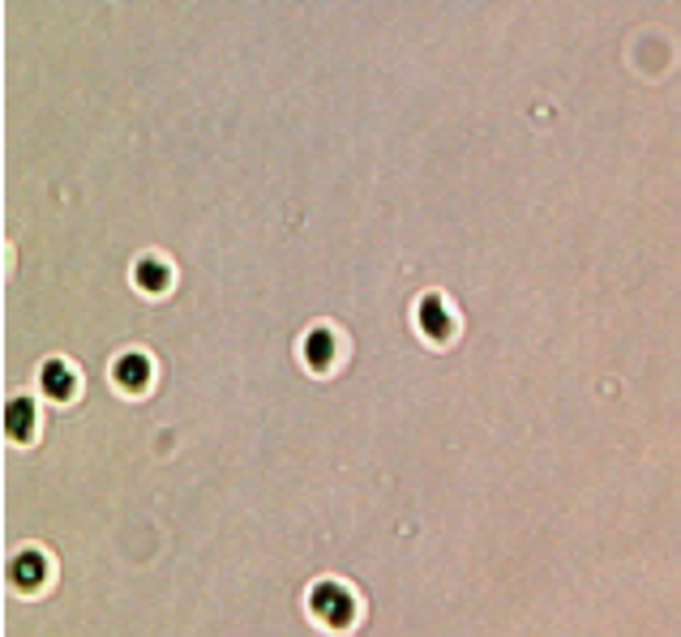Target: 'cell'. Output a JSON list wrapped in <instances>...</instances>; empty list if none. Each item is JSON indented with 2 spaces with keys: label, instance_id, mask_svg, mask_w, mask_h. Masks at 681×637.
Wrapping results in <instances>:
<instances>
[{
  "label": "cell",
  "instance_id": "5",
  "mask_svg": "<svg viewBox=\"0 0 681 637\" xmlns=\"http://www.w3.org/2000/svg\"><path fill=\"white\" fill-rule=\"evenodd\" d=\"M9 428H13V436H26V428H31V407L26 402L9 407Z\"/></svg>",
  "mask_w": 681,
  "mask_h": 637
},
{
  "label": "cell",
  "instance_id": "1",
  "mask_svg": "<svg viewBox=\"0 0 681 637\" xmlns=\"http://www.w3.org/2000/svg\"><path fill=\"white\" fill-rule=\"evenodd\" d=\"M313 607H317V616H326V620H334V624L352 620V599L338 590V586H326V582L313 590Z\"/></svg>",
  "mask_w": 681,
  "mask_h": 637
},
{
  "label": "cell",
  "instance_id": "6",
  "mask_svg": "<svg viewBox=\"0 0 681 637\" xmlns=\"http://www.w3.org/2000/svg\"><path fill=\"white\" fill-rule=\"evenodd\" d=\"M39 565H43V560H39V556H26V560H18V577H26V582H35V577H39V573H43V569H39Z\"/></svg>",
  "mask_w": 681,
  "mask_h": 637
},
{
  "label": "cell",
  "instance_id": "4",
  "mask_svg": "<svg viewBox=\"0 0 681 637\" xmlns=\"http://www.w3.org/2000/svg\"><path fill=\"white\" fill-rule=\"evenodd\" d=\"M420 317H424V325H428V334H445V321H441V308H437V300H424V308H420Z\"/></svg>",
  "mask_w": 681,
  "mask_h": 637
},
{
  "label": "cell",
  "instance_id": "3",
  "mask_svg": "<svg viewBox=\"0 0 681 637\" xmlns=\"http://www.w3.org/2000/svg\"><path fill=\"white\" fill-rule=\"evenodd\" d=\"M116 380L142 385V380H146V359H142V355H129V359H121V368H116Z\"/></svg>",
  "mask_w": 681,
  "mask_h": 637
},
{
  "label": "cell",
  "instance_id": "7",
  "mask_svg": "<svg viewBox=\"0 0 681 637\" xmlns=\"http://www.w3.org/2000/svg\"><path fill=\"white\" fill-rule=\"evenodd\" d=\"M321 346H326V334H317L313 342H309V355H313V363L321 368Z\"/></svg>",
  "mask_w": 681,
  "mask_h": 637
},
{
  "label": "cell",
  "instance_id": "2",
  "mask_svg": "<svg viewBox=\"0 0 681 637\" xmlns=\"http://www.w3.org/2000/svg\"><path fill=\"white\" fill-rule=\"evenodd\" d=\"M43 390L56 394V398H69V394H73V376H69L65 363H48V372H43Z\"/></svg>",
  "mask_w": 681,
  "mask_h": 637
}]
</instances>
